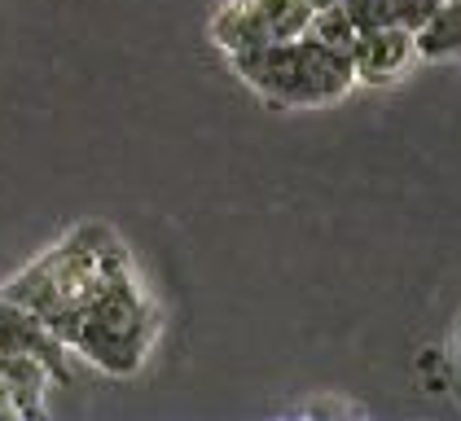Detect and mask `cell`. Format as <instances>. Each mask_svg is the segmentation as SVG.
I'll use <instances>...</instances> for the list:
<instances>
[{
	"label": "cell",
	"instance_id": "cell-10",
	"mask_svg": "<svg viewBox=\"0 0 461 421\" xmlns=\"http://www.w3.org/2000/svg\"><path fill=\"white\" fill-rule=\"evenodd\" d=\"M453 369H457V378H461V329H457V338H453Z\"/></svg>",
	"mask_w": 461,
	"mask_h": 421
},
{
	"label": "cell",
	"instance_id": "cell-11",
	"mask_svg": "<svg viewBox=\"0 0 461 421\" xmlns=\"http://www.w3.org/2000/svg\"><path fill=\"white\" fill-rule=\"evenodd\" d=\"M308 4H312V9H321V4H339V0H308Z\"/></svg>",
	"mask_w": 461,
	"mask_h": 421
},
{
	"label": "cell",
	"instance_id": "cell-2",
	"mask_svg": "<svg viewBox=\"0 0 461 421\" xmlns=\"http://www.w3.org/2000/svg\"><path fill=\"white\" fill-rule=\"evenodd\" d=\"M233 75L259 93L273 110H317L334 105L352 93L356 75L352 58L343 49L321 44L317 35H294V40H273L247 53H229Z\"/></svg>",
	"mask_w": 461,
	"mask_h": 421
},
{
	"label": "cell",
	"instance_id": "cell-5",
	"mask_svg": "<svg viewBox=\"0 0 461 421\" xmlns=\"http://www.w3.org/2000/svg\"><path fill=\"white\" fill-rule=\"evenodd\" d=\"M352 75L356 84H374L383 88L391 79H400L404 70L413 67V31L404 22H391V27H369V31H356L352 49Z\"/></svg>",
	"mask_w": 461,
	"mask_h": 421
},
{
	"label": "cell",
	"instance_id": "cell-7",
	"mask_svg": "<svg viewBox=\"0 0 461 421\" xmlns=\"http://www.w3.org/2000/svg\"><path fill=\"white\" fill-rule=\"evenodd\" d=\"M308 35H317L321 44L348 53L352 40H356V27H352V18H348L343 4H321V9H312V18H308Z\"/></svg>",
	"mask_w": 461,
	"mask_h": 421
},
{
	"label": "cell",
	"instance_id": "cell-8",
	"mask_svg": "<svg viewBox=\"0 0 461 421\" xmlns=\"http://www.w3.org/2000/svg\"><path fill=\"white\" fill-rule=\"evenodd\" d=\"M348 9L356 31H369V27H391L400 22V0H339Z\"/></svg>",
	"mask_w": 461,
	"mask_h": 421
},
{
	"label": "cell",
	"instance_id": "cell-1",
	"mask_svg": "<svg viewBox=\"0 0 461 421\" xmlns=\"http://www.w3.org/2000/svg\"><path fill=\"white\" fill-rule=\"evenodd\" d=\"M137 268L128 246L114 237V228L106 224H79L75 233H67L53 250H44L32 268H23L18 277L5 285V294L40 316L58 338L71 325V316L119 273Z\"/></svg>",
	"mask_w": 461,
	"mask_h": 421
},
{
	"label": "cell",
	"instance_id": "cell-6",
	"mask_svg": "<svg viewBox=\"0 0 461 421\" xmlns=\"http://www.w3.org/2000/svg\"><path fill=\"white\" fill-rule=\"evenodd\" d=\"M413 53L422 62L461 58V0H444L413 27Z\"/></svg>",
	"mask_w": 461,
	"mask_h": 421
},
{
	"label": "cell",
	"instance_id": "cell-3",
	"mask_svg": "<svg viewBox=\"0 0 461 421\" xmlns=\"http://www.w3.org/2000/svg\"><path fill=\"white\" fill-rule=\"evenodd\" d=\"M158 338V308L141 285L137 268L106 281L62 329L67 351L84 355L88 364L106 369L114 378H128L145 364V355Z\"/></svg>",
	"mask_w": 461,
	"mask_h": 421
},
{
	"label": "cell",
	"instance_id": "cell-4",
	"mask_svg": "<svg viewBox=\"0 0 461 421\" xmlns=\"http://www.w3.org/2000/svg\"><path fill=\"white\" fill-rule=\"evenodd\" d=\"M312 4L308 0H229L212 18V40L224 53H247L273 40H294L308 31Z\"/></svg>",
	"mask_w": 461,
	"mask_h": 421
},
{
	"label": "cell",
	"instance_id": "cell-9",
	"mask_svg": "<svg viewBox=\"0 0 461 421\" xmlns=\"http://www.w3.org/2000/svg\"><path fill=\"white\" fill-rule=\"evenodd\" d=\"M435 4H444V0H400V22H404V27L413 31V27L422 22V18L430 13V9H435Z\"/></svg>",
	"mask_w": 461,
	"mask_h": 421
}]
</instances>
